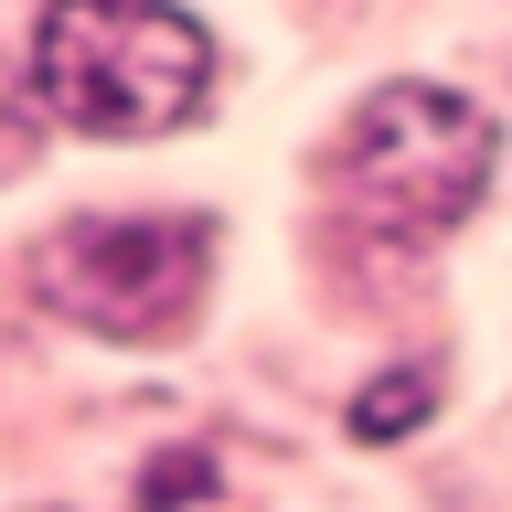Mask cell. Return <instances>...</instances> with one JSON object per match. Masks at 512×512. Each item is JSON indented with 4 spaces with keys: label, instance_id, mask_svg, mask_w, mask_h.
Masks as SVG:
<instances>
[{
    "label": "cell",
    "instance_id": "1",
    "mask_svg": "<svg viewBox=\"0 0 512 512\" xmlns=\"http://www.w3.org/2000/svg\"><path fill=\"white\" fill-rule=\"evenodd\" d=\"M32 86L96 139H160L214 86V32L182 0H54L32 32Z\"/></svg>",
    "mask_w": 512,
    "mask_h": 512
},
{
    "label": "cell",
    "instance_id": "2",
    "mask_svg": "<svg viewBox=\"0 0 512 512\" xmlns=\"http://www.w3.org/2000/svg\"><path fill=\"white\" fill-rule=\"evenodd\" d=\"M502 171V118L448 86H374L342 139V192L395 235H448Z\"/></svg>",
    "mask_w": 512,
    "mask_h": 512
},
{
    "label": "cell",
    "instance_id": "3",
    "mask_svg": "<svg viewBox=\"0 0 512 512\" xmlns=\"http://www.w3.org/2000/svg\"><path fill=\"white\" fill-rule=\"evenodd\" d=\"M203 267H214V224H171V214H96L64 224L43 246V299L64 320H86L107 342H160L171 320L203 299Z\"/></svg>",
    "mask_w": 512,
    "mask_h": 512
},
{
    "label": "cell",
    "instance_id": "4",
    "mask_svg": "<svg viewBox=\"0 0 512 512\" xmlns=\"http://www.w3.org/2000/svg\"><path fill=\"white\" fill-rule=\"evenodd\" d=\"M427 406H438V374H427V363H395V374H374L363 395H352V438L384 448V438H406Z\"/></svg>",
    "mask_w": 512,
    "mask_h": 512
},
{
    "label": "cell",
    "instance_id": "5",
    "mask_svg": "<svg viewBox=\"0 0 512 512\" xmlns=\"http://www.w3.org/2000/svg\"><path fill=\"white\" fill-rule=\"evenodd\" d=\"M203 491H214V459H203V448H171V459L139 470V502L150 512H182V502H203Z\"/></svg>",
    "mask_w": 512,
    "mask_h": 512
}]
</instances>
